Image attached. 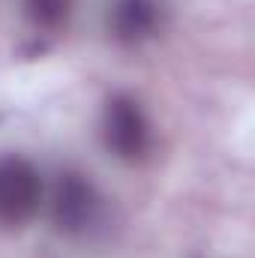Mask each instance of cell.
<instances>
[{"instance_id": "4", "label": "cell", "mask_w": 255, "mask_h": 258, "mask_svg": "<svg viewBox=\"0 0 255 258\" xmlns=\"http://www.w3.org/2000/svg\"><path fill=\"white\" fill-rule=\"evenodd\" d=\"M108 24L120 42H129V45L144 42L159 27V3L156 0H114Z\"/></svg>"}, {"instance_id": "1", "label": "cell", "mask_w": 255, "mask_h": 258, "mask_svg": "<svg viewBox=\"0 0 255 258\" xmlns=\"http://www.w3.org/2000/svg\"><path fill=\"white\" fill-rule=\"evenodd\" d=\"M42 177L24 156H0V225L18 228L39 210Z\"/></svg>"}, {"instance_id": "3", "label": "cell", "mask_w": 255, "mask_h": 258, "mask_svg": "<svg viewBox=\"0 0 255 258\" xmlns=\"http://www.w3.org/2000/svg\"><path fill=\"white\" fill-rule=\"evenodd\" d=\"M102 135L105 147L123 162H135L150 150V120L144 108L126 93L108 99L102 114Z\"/></svg>"}, {"instance_id": "5", "label": "cell", "mask_w": 255, "mask_h": 258, "mask_svg": "<svg viewBox=\"0 0 255 258\" xmlns=\"http://www.w3.org/2000/svg\"><path fill=\"white\" fill-rule=\"evenodd\" d=\"M24 12L39 30H57L72 12V0H24Z\"/></svg>"}, {"instance_id": "2", "label": "cell", "mask_w": 255, "mask_h": 258, "mask_svg": "<svg viewBox=\"0 0 255 258\" xmlns=\"http://www.w3.org/2000/svg\"><path fill=\"white\" fill-rule=\"evenodd\" d=\"M99 210H102V198L84 174L63 171L57 177L51 192V222L60 234H69V237L87 234L96 225Z\"/></svg>"}]
</instances>
